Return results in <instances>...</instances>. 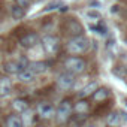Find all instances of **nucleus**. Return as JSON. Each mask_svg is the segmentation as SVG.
I'll return each instance as SVG.
<instances>
[{
  "mask_svg": "<svg viewBox=\"0 0 127 127\" xmlns=\"http://www.w3.org/2000/svg\"><path fill=\"white\" fill-rule=\"evenodd\" d=\"M90 48V40L85 36H78V37H72L70 42L67 43V51L73 55H79L84 54L85 51H88Z\"/></svg>",
  "mask_w": 127,
  "mask_h": 127,
  "instance_id": "f257e3e1",
  "label": "nucleus"
},
{
  "mask_svg": "<svg viewBox=\"0 0 127 127\" xmlns=\"http://www.w3.org/2000/svg\"><path fill=\"white\" fill-rule=\"evenodd\" d=\"M72 115V103L69 99H64L61 100L58 108H57V112H55V118H57V123L58 124H63L66 123Z\"/></svg>",
  "mask_w": 127,
  "mask_h": 127,
  "instance_id": "f03ea898",
  "label": "nucleus"
},
{
  "mask_svg": "<svg viewBox=\"0 0 127 127\" xmlns=\"http://www.w3.org/2000/svg\"><path fill=\"white\" fill-rule=\"evenodd\" d=\"M64 67L69 73L78 75V73H82L85 70V61L79 57H69L64 61Z\"/></svg>",
  "mask_w": 127,
  "mask_h": 127,
  "instance_id": "7ed1b4c3",
  "label": "nucleus"
},
{
  "mask_svg": "<svg viewBox=\"0 0 127 127\" xmlns=\"http://www.w3.org/2000/svg\"><path fill=\"white\" fill-rule=\"evenodd\" d=\"M42 46H43V51L48 55H54L57 52V49H58V39L55 36L48 34V36H45L42 39Z\"/></svg>",
  "mask_w": 127,
  "mask_h": 127,
  "instance_id": "20e7f679",
  "label": "nucleus"
},
{
  "mask_svg": "<svg viewBox=\"0 0 127 127\" xmlns=\"http://www.w3.org/2000/svg\"><path fill=\"white\" fill-rule=\"evenodd\" d=\"M57 85L61 88V90H69L75 85V76L69 72H64V73H60L57 76Z\"/></svg>",
  "mask_w": 127,
  "mask_h": 127,
  "instance_id": "39448f33",
  "label": "nucleus"
},
{
  "mask_svg": "<svg viewBox=\"0 0 127 127\" xmlns=\"http://www.w3.org/2000/svg\"><path fill=\"white\" fill-rule=\"evenodd\" d=\"M37 114L40 115V118L43 120H49L55 115V111H54V106L48 102H42L39 106H37Z\"/></svg>",
  "mask_w": 127,
  "mask_h": 127,
  "instance_id": "423d86ee",
  "label": "nucleus"
},
{
  "mask_svg": "<svg viewBox=\"0 0 127 127\" xmlns=\"http://www.w3.org/2000/svg\"><path fill=\"white\" fill-rule=\"evenodd\" d=\"M37 43H39V36H37L36 33H27V34H24V36L21 37V40H20V45H21L23 48H27V49L36 46Z\"/></svg>",
  "mask_w": 127,
  "mask_h": 127,
  "instance_id": "0eeeda50",
  "label": "nucleus"
},
{
  "mask_svg": "<svg viewBox=\"0 0 127 127\" xmlns=\"http://www.w3.org/2000/svg\"><path fill=\"white\" fill-rule=\"evenodd\" d=\"M66 30L73 36V37H78V36H82V32H84V29H82V26H81V23L79 21H76V20H69L67 21V26H66Z\"/></svg>",
  "mask_w": 127,
  "mask_h": 127,
  "instance_id": "6e6552de",
  "label": "nucleus"
},
{
  "mask_svg": "<svg viewBox=\"0 0 127 127\" xmlns=\"http://www.w3.org/2000/svg\"><path fill=\"white\" fill-rule=\"evenodd\" d=\"M27 69L32 70L34 75H40V73H45L48 70V63H45V61H32V63H29Z\"/></svg>",
  "mask_w": 127,
  "mask_h": 127,
  "instance_id": "1a4fd4ad",
  "label": "nucleus"
},
{
  "mask_svg": "<svg viewBox=\"0 0 127 127\" xmlns=\"http://www.w3.org/2000/svg\"><path fill=\"white\" fill-rule=\"evenodd\" d=\"M11 91H12V82H11V79L2 78V79H0V96L6 97V96L11 94Z\"/></svg>",
  "mask_w": 127,
  "mask_h": 127,
  "instance_id": "9d476101",
  "label": "nucleus"
},
{
  "mask_svg": "<svg viewBox=\"0 0 127 127\" xmlns=\"http://www.w3.org/2000/svg\"><path fill=\"white\" fill-rule=\"evenodd\" d=\"M97 88H99V87H97V84H96V82H90V84H87V85H85L79 93H78V96L85 99V97H88V96H93V94L96 93V90H97Z\"/></svg>",
  "mask_w": 127,
  "mask_h": 127,
  "instance_id": "9b49d317",
  "label": "nucleus"
},
{
  "mask_svg": "<svg viewBox=\"0 0 127 127\" xmlns=\"http://www.w3.org/2000/svg\"><path fill=\"white\" fill-rule=\"evenodd\" d=\"M34 73L32 72V70H29L27 67L26 69H23L18 75H17V78H18V81H21V82H32L33 79H34Z\"/></svg>",
  "mask_w": 127,
  "mask_h": 127,
  "instance_id": "f8f14e48",
  "label": "nucleus"
},
{
  "mask_svg": "<svg viewBox=\"0 0 127 127\" xmlns=\"http://www.w3.org/2000/svg\"><path fill=\"white\" fill-rule=\"evenodd\" d=\"M12 108L17 111V112H24V111H27L29 109V102L26 100V99H15L14 102H12Z\"/></svg>",
  "mask_w": 127,
  "mask_h": 127,
  "instance_id": "ddd939ff",
  "label": "nucleus"
},
{
  "mask_svg": "<svg viewBox=\"0 0 127 127\" xmlns=\"http://www.w3.org/2000/svg\"><path fill=\"white\" fill-rule=\"evenodd\" d=\"M6 127H24L23 121H21V117L15 115V114H11L6 118Z\"/></svg>",
  "mask_w": 127,
  "mask_h": 127,
  "instance_id": "4468645a",
  "label": "nucleus"
},
{
  "mask_svg": "<svg viewBox=\"0 0 127 127\" xmlns=\"http://www.w3.org/2000/svg\"><path fill=\"white\" fill-rule=\"evenodd\" d=\"M88 109H90V106H88V103H87L85 100H79V102H76L75 106H73V111H75V114H78V115H85V114L88 112Z\"/></svg>",
  "mask_w": 127,
  "mask_h": 127,
  "instance_id": "2eb2a0df",
  "label": "nucleus"
},
{
  "mask_svg": "<svg viewBox=\"0 0 127 127\" xmlns=\"http://www.w3.org/2000/svg\"><path fill=\"white\" fill-rule=\"evenodd\" d=\"M33 120H34V114H33V111L27 109V111L23 112V115H21V121H23V126H24V127H30V126L33 124Z\"/></svg>",
  "mask_w": 127,
  "mask_h": 127,
  "instance_id": "dca6fc26",
  "label": "nucleus"
},
{
  "mask_svg": "<svg viewBox=\"0 0 127 127\" xmlns=\"http://www.w3.org/2000/svg\"><path fill=\"white\" fill-rule=\"evenodd\" d=\"M84 17H85V20H88V21H91V23H97V21L102 18L100 12L96 11V9H87V11L84 12Z\"/></svg>",
  "mask_w": 127,
  "mask_h": 127,
  "instance_id": "f3484780",
  "label": "nucleus"
},
{
  "mask_svg": "<svg viewBox=\"0 0 127 127\" xmlns=\"http://www.w3.org/2000/svg\"><path fill=\"white\" fill-rule=\"evenodd\" d=\"M108 96H109V90H106V88H97L96 90V93L93 94V99L96 100V102H103L105 99H108Z\"/></svg>",
  "mask_w": 127,
  "mask_h": 127,
  "instance_id": "a211bd4d",
  "label": "nucleus"
},
{
  "mask_svg": "<svg viewBox=\"0 0 127 127\" xmlns=\"http://www.w3.org/2000/svg\"><path fill=\"white\" fill-rule=\"evenodd\" d=\"M24 14H26V11H24V9H21L20 6H17V5H12V6H11V15H12V18H14V20L20 21V20L24 17Z\"/></svg>",
  "mask_w": 127,
  "mask_h": 127,
  "instance_id": "6ab92c4d",
  "label": "nucleus"
},
{
  "mask_svg": "<svg viewBox=\"0 0 127 127\" xmlns=\"http://www.w3.org/2000/svg\"><path fill=\"white\" fill-rule=\"evenodd\" d=\"M120 123H121V115L118 112H112L108 115V126L115 127V126H120Z\"/></svg>",
  "mask_w": 127,
  "mask_h": 127,
  "instance_id": "aec40b11",
  "label": "nucleus"
},
{
  "mask_svg": "<svg viewBox=\"0 0 127 127\" xmlns=\"http://www.w3.org/2000/svg\"><path fill=\"white\" fill-rule=\"evenodd\" d=\"M15 5L17 6H20L21 9H27V8H30V5H32V2L30 0H15Z\"/></svg>",
  "mask_w": 127,
  "mask_h": 127,
  "instance_id": "412c9836",
  "label": "nucleus"
},
{
  "mask_svg": "<svg viewBox=\"0 0 127 127\" xmlns=\"http://www.w3.org/2000/svg\"><path fill=\"white\" fill-rule=\"evenodd\" d=\"M91 127H97V126H91Z\"/></svg>",
  "mask_w": 127,
  "mask_h": 127,
  "instance_id": "4be33fe9",
  "label": "nucleus"
}]
</instances>
